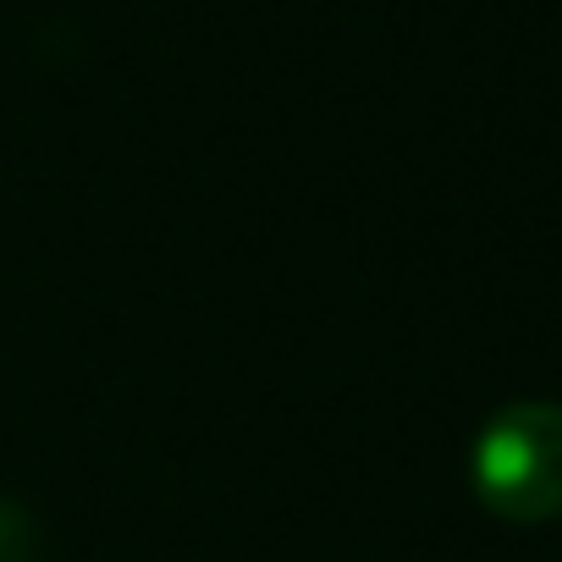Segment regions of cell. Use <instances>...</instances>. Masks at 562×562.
<instances>
[{"instance_id": "cell-1", "label": "cell", "mask_w": 562, "mask_h": 562, "mask_svg": "<svg viewBox=\"0 0 562 562\" xmlns=\"http://www.w3.org/2000/svg\"><path fill=\"white\" fill-rule=\"evenodd\" d=\"M474 491L496 518L546 524L562 513V408L557 403H513L502 408L469 458Z\"/></svg>"}, {"instance_id": "cell-2", "label": "cell", "mask_w": 562, "mask_h": 562, "mask_svg": "<svg viewBox=\"0 0 562 562\" xmlns=\"http://www.w3.org/2000/svg\"><path fill=\"white\" fill-rule=\"evenodd\" d=\"M0 562H40V529L7 496H0Z\"/></svg>"}]
</instances>
